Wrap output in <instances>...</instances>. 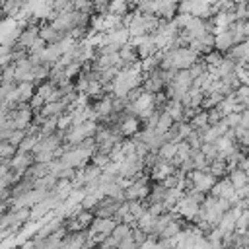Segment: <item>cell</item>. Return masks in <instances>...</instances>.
<instances>
[{"label":"cell","mask_w":249,"mask_h":249,"mask_svg":"<svg viewBox=\"0 0 249 249\" xmlns=\"http://www.w3.org/2000/svg\"><path fill=\"white\" fill-rule=\"evenodd\" d=\"M140 249H161V247H160V243H158L156 239H148Z\"/></svg>","instance_id":"277c9868"},{"label":"cell","mask_w":249,"mask_h":249,"mask_svg":"<svg viewBox=\"0 0 249 249\" xmlns=\"http://www.w3.org/2000/svg\"><path fill=\"white\" fill-rule=\"evenodd\" d=\"M228 179L231 181V185L235 187V191H239V189H243V187L249 185V175H247V171H245V169H239V167L231 169L230 175H228Z\"/></svg>","instance_id":"7a4b0ae2"},{"label":"cell","mask_w":249,"mask_h":249,"mask_svg":"<svg viewBox=\"0 0 249 249\" xmlns=\"http://www.w3.org/2000/svg\"><path fill=\"white\" fill-rule=\"evenodd\" d=\"M117 226H119V222L115 218H95L93 224H91V228H89V231L91 233H101V235H107L109 237L115 231Z\"/></svg>","instance_id":"6da1fadb"},{"label":"cell","mask_w":249,"mask_h":249,"mask_svg":"<svg viewBox=\"0 0 249 249\" xmlns=\"http://www.w3.org/2000/svg\"><path fill=\"white\" fill-rule=\"evenodd\" d=\"M18 156V148L10 142H0V160L2 161H12Z\"/></svg>","instance_id":"3957f363"}]
</instances>
